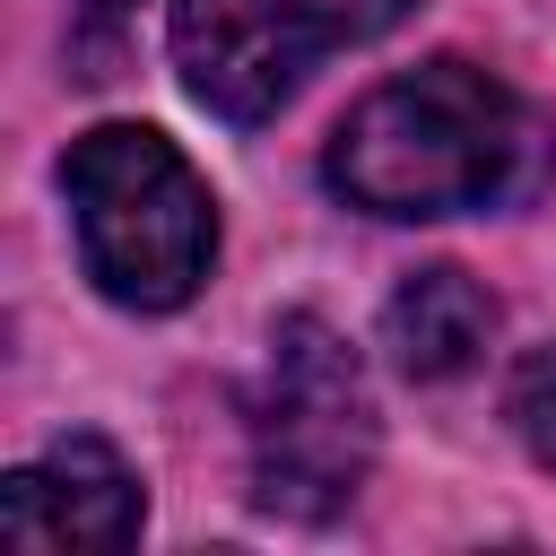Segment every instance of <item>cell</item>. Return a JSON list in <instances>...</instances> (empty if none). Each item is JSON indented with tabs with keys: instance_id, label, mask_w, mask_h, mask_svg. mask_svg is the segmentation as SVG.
<instances>
[{
	"instance_id": "cell-1",
	"label": "cell",
	"mask_w": 556,
	"mask_h": 556,
	"mask_svg": "<svg viewBox=\"0 0 556 556\" xmlns=\"http://www.w3.org/2000/svg\"><path fill=\"white\" fill-rule=\"evenodd\" d=\"M530 122L478 61H426L356 96L321 148V174L365 217H460L513 191Z\"/></svg>"
},
{
	"instance_id": "cell-2",
	"label": "cell",
	"mask_w": 556,
	"mask_h": 556,
	"mask_svg": "<svg viewBox=\"0 0 556 556\" xmlns=\"http://www.w3.org/2000/svg\"><path fill=\"white\" fill-rule=\"evenodd\" d=\"M70 226L87 278L130 313H174L217 261V200L191 156L148 122H96L61 156Z\"/></svg>"
},
{
	"instance_id": "cell-3",
	"label": "cell",
	"mask_w": 556,
	"mask_h": 556,
	"mask_svg": "<svg viewBox=\"0 0 556 556\" xmlns=\"http://www.w3.org/2000/svg\"><path fill=\"white\" fill-rule=\"evenodd\" d=\"M374 391L356 348L313 321L287 313L269 330V365L252 391V495L278 521H330L356 504L365 469H374Z\"/></svg>"
},
{
	"instance_id": "cell-4",
	"label": "cell",
	"mask_w": 556,
	"mask_h": 556,
	"mask_svg": "<svg viewBox=\"0 0 556 556\" xmlns=\"http://www.w3.org/2000/svg\"><path fill=\"white\" fill-rule=\"evenodd\" d=\"M321 52L313 0H174V70L217 122H269Z\"/></svg>"
},
{
	"instance_id": "cell-5",
	"label": "cell",
	"mask_w": 556,
	"mask_h": 556,
	"mask_svg": "<svg viewBox=\"0 0 556 556\" xmlns=\"http://www.w3.org/2000/svg\"><path fill=\"white\" fill-rule=\"evenodd\" d=\"M148 521V495L130 478V460L96 434H70L52 443L35 469H9L0 478V539L9 547H35V556H61V547H130Z\"/></svg>"
},
{
	"instance_id": "cell-6",
	"label": "cell",
	"mask_w": 556,
	"mask_h": 556,
	"mask_svg": "<svg viewBox=\"0 0 556 556\" xmlns=\"http://www.w3.org/2000/svg\"><path fill=\"white\" fill-rule=\"evenodd\" d=\"M495 339V295L469 278V269H408L400 295L382 304V348L408 382H452L486 356Z\"/></svg>"
},
{
	"instance_id": "cell-7",
	"label": "cell",
	"mask_w": 556,
	"mask_h": 556,
	"mask_svg": "<svg viewBox=\"0 0 556 556\" xmlns=\"http://www.w3.org/2000/svg\"><path fill=\"white\" fill-rule=\"evenodd\" d=\"M504 417H513V434L530 443V460H539V469H556V339H539V348L513 365Z\"/></svg>"
},
{
	"instance_id": "cell-8",
	"label": "cell",
	"mask_w": 556,
	"mask_h": 556,
	"mask_svg": "<svg viewBox=\"0 0 556 556\" xmlns=\"http://www.w3.org/2000/svg\"><path fill=\"white\" fill-rule=\"evenodd\" d=\"M321 9V26H330V43L348 35V43H365V35H382V26H400L417 0H313Z\"/></svg>"
},
{
	"instance_id": "cell-9",
	"label": "cell",
	"mask_w": 556,
	"mask_h": 556,
	"mask_svg": "<svg viewBox=\"0 0 556 556\" xmlns=\"http://www.w3.org/2000/svg\"><path fill=\"white\" fill-rule=\"evenodd\" d=\"M78 9H96V17H122V9H139V0H78Z\"/></svg>"
}]
</instances>
